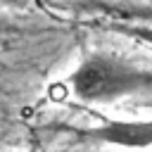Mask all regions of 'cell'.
<instances>
[{
    "instance_id": "6da1fadb",
    "label": "cell",
    "mask_w": 152,
    "mask_h": 152,
    "mask_svg": "<svg viewBox=\"0 0 152 152\" xmlns=\"http://www.w3.org/2000/svg\"><path fill=\"white\" fill-rule=\"evenodd\" d=\"M69 83L83 102H112L121 95L152 88V71L119 57L93 55L71 74Z\"/></svg>"
},
{
    "instance_id": "7a4b0ae2",
    "label": "cell",
    "mask_w": 152,
    "mask_h": 152,
    "mask_svg": "<svg viewBox=\"0 0 152 152\" xmlns=\"http://www.w3.org/2000/svg\"><path fill=\"white\" fill-rule=\"evenodd\" d=\"M83 140L116 145V147H150L152 145V119L150 121H107L102 126L78 131Z\"/></svg>"
},
{
    "instance_id": "3957f363",
    "label": "cell",
    "mask_w": 152,
    "mask_h": 152,
    "mask_svg": "<svg viewBox=\"0 0 152 152\" xmlns=\"http://www.w3.org/2000/svg\"><path fill=\"white\" fill-rule=\"evenodd\" d=\"M116 31L126 33V36H133L138 40H145L152 45V26H114Z\"/></svg>"
},
{
    "instance_id": "277c9868",
    "label": "cell",
    "mask_w": 152,
    "mask_h": 152,
    "mask_svg": "<svg viewBox=\"0 0 152 152\" xmlns=\"http://www.w3.org/2000/svg\"><path fill=\"white\" fill-rule=\"evenodd\" d=\"M10 28H12V24H10V19L0 14V33H5V31H10Z\"/></svg>"
}]
</instances>
